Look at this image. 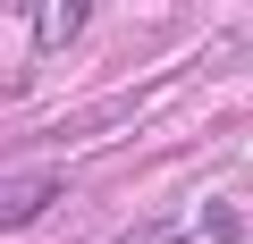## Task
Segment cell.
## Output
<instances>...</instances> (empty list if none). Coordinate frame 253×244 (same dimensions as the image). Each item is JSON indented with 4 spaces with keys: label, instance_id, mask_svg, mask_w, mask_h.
Wrapping results in <instances>:
<instances>
[{
    "label": "cell",
    "instance_id": "cell-3",
    "mask_svg": "<svg viewBox=\"0 0 253 244\" xmlns=\"http://www.w3.org/2000/svg\"><path fill=\"white\" fill-rule=\"evenodd\" d=\"M76 17H93L84 0H59V9H42V42H59V34H76Z\"/></svg>",
    "mask_w": 253,
    "mask_h": 244
},
{
    "label": "cell",
    "instance_id": "cell-1",
    "mask_svg": "<svg viewBox=\"0 0 253 244\" xmlns=\"http://www.w3.org/2000/svg\"><path fill=\"white\" fill-rule=\"evenodd\" d=\"M236 236V210L228 202H203L194 219H152L144 236H126V244H228Z\"/></svg>",
    "mask_w": 253,
    "mask_h": 244
},
{
    "label": "cell",
    "instance_id": "cell-2",
    "mask_svg": "<svg viewBox=\"0 0 253 244\" xmlns=\"http://www.w3.org/2000/svg\"><path fill=\"white\" fill-rule=\"evenodd\" d=\"M51 194H59V177H17V185H9V227H26Z\"/></svg>",
    "mask_w": 253,
    "mask_h": 244
}]
</instances>
